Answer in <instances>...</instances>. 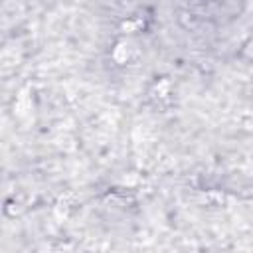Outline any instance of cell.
Instances as JSON below:
<instances>
[{
  "mask_svg": "<svg viewBox=\"0 0 253 253\" xmlns=\"http://www.w3.org/2000/svg\"><path fill=\"white\" fill-rule=\"evenodd\" d=\"M130 53H132V45L126 42V40H119L117 43H115V47H113V59H115V63H119V65H125L128 59H130Z\"/></svg>",
  "mask_w": 253,
  "mask_h": 253,
  "instance_id": "6da1fadb",
  "label": "cell"
}]
</instances>
